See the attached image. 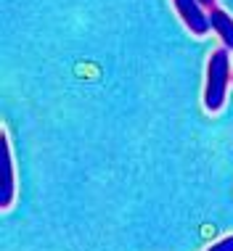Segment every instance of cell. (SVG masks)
I'll return each mask as SVG.
<instances>
[{
  "label": "cell",
  "instance_id": "1",
  "mask_svg": "<svg viewBox=\"0 0 233 251\" xmlns=\"http://www.w3.org/2000/svg\"><path fill=\"white\" fill-rule=\"evenodd\" d=\"M233 79L231 74V50L217 48L207 61V82H204V108L209 114H217L228 100V82Z\"/></svg>",
  "mask_w": 233,
  "mask_h": 251
},
{
  "label": "cell",
  "instance_id": "2",
  "mask_svg": "<svg viewBox=\"0 0 233 251\" xmlns=\"http://www.w3.org/2000/svg\"><path fill=\"white\" fill-rule=\"evenodd\" d=\"M177 16H180V22L186 24V29L191 32L194 37H204L207 32L212 29L209 24V11L204 8L199 0H173Z\"/></svg>",
  "mask_w": 233,
  "mask_h": 251
},
{
  "label": "cell",
  "instance_id": "3",
  "mask_svg": "<svg viewBox=\"0 0 233 251\" xmlns=\"http://www.w3.org/2000/svg\"><path fill=\"white\" fill-rule=\"evenodd\" d=\"M0 169H3V185H0V203L8 209L13 203V193H16V172H13V156H11V143L8 135L0 132Z\"/></svg>",
  "mask_w": 233,
  "mask_h": 251
},
{
  "label": "cell",
  "instance_id": "4",
  "mask_svg": "<svg viewBox=\"0 0 233 251\" xmlns=\"http://www.w3.org/2000/svg\"><path fill=\"white\" fill-rule=\"evenodd\" d=\"M209 24H212V32L220 37L223 48H228L233 53V16L228 11H223L215 5V8L209 11Z\"/></svg>",
  "mask_w": 233,
  "mask_h": 251
},
{
  "label": "cell",
  "instance_id": "5",
  "mask_svg": "<svg viewBox=\"0 0 233 251\" xmlns=\"http://www.w3.org/2000/svg\"><path fill=\"white\" fill-rule=\"evenodd\" d=\"M207 251H233V235H225V238H220L217 243H212Z\"/></svg>",
  "mask_w": 233,
  "mask_h": 251
},
{
  "label": "cell",
  "instance_id": "6",
  "mask_svg": "<svg viewBox=\"0 0 233 251\" xmlns=\"http://www.w3.org/2000/svg\"><path fill=\"white\" fill-rule=\"evenodd\" d=\"M199 3H202L204 8H207V11H212V8H215V5H217V0H199Z\"/></svg>",
  "mask_w": 233,
  "mask_h": 251
}]
</instances>
